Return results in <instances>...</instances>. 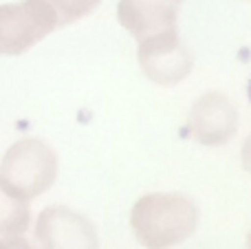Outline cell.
<instances>
[{"instance_id":"obj_10","label":"cell","mask_w":251,"mask_h":249,"mask_svg":"<svg viewBox=\"0 0 251 249\" xmlns=\"http://www.w3.org/2000/svg\"><path fill=\"white\" fill-rule=\"evenodd\" d=\"M0 249H35V247L22 236H2L0 238Z\"/></svg>"},{"instance_id":"obj_5","label":"cell","mask_w":251,"mask_h":249,"mask_svg":"<svg viewBox=\"0 0 251 249\" xmlns=\"http://www.w3.org/2000/svg\"><path fill=\"white\" fill-rule=\"evenodd\" d=\"M35 238L40 249H100L95 225L66 205H51L40 212Z\"/></svg>"},{"instance_id":"obj_14","label":"cell","mask_w":251,"mask_h":249,"mask_svg":"<svg viewBox=\"0 0 251 249\" xmlns=\"http://www.w3.org/2000/svg\"><path fill=\"white\" fill-rule=\"evenodd\" d=\"M172 2H176V4H178V2H183V0H172Z\"/></svg>"},{"instance_id":"obj_4","label":"cell","mask_w":251,"mask_h":249,"mask_svg":"<svg viewBox=\"0 0 251 249\" xmlns=\"http://www.w3.org/2000/svg\"><path fill=\"white\" fill-rule=\"evenodd\" d=\"M137 44L139 66L150 82L159 86H176L192 73L194 57L178 31L154 35Z\"/></svg>"},{"instance_id":"obj_1","label":"cell","mask_w":251,"mask_h":249,"mask_svg":"<svg viewBox=\"0 0 251 249\" xmlns=\"http://www.w3.org/2000/svg\"><path fill=\"white\" fill-rule=\"evenodd\" d=\"M199 227V207L185 194L152 192L130 210V229L141 247L170 249L185 243Z\"/></svg>"},{"instance_id":"obj_11","label":"cell","mask_w":251,"mask_h":249,"mask_svg":"<svg viewBox=\"0 0 251 249\" xmlns=\"http://www.w3.org/2000/svg\"><path fill=\"white\" fill-rule=\"evenodd\" d=\"M240 161H243V168L251 174V135L245 139L243 150H240Z\"/></svg>"},{"instance_id":"obj_3","label":"cell","mask_w":251,"mask_h":249,"mask_svg":"<svg viewBox=\"0 0 251 249\" xmlns=\"http://www.w3.org/2000/svg\"><path fill=\"white\" fill-rule=\"evenodd\" d=\"M55 29V16L40 0L0 4V55H22Z\"/></svg>"},{"instance_id":"obj_9","label":"cell","mask_w":251,"mask_h":249,"mask_svg":"<svg viewBox=\"0 0 251 249\" xmlns=\"http://www.w3.org/2000/svg\"><path fill=\"white\" fill-rule=\"evenodd\" d=\"M40 2L47 4L49 11L55 16L57 26H64L91 16L101 4V0H40Z\"/></svg>"},{"instance_id":"obj_7","label":"cell","mask_w":251,"mask_h":249,"mask_svg":"<svg viewBox=\"0 0 251 249\" xmlns=\"http://www.w3.org/2000/svg\"><path fill=\"white\" fill-rule=\"evenodd\" d=\"M119 25L137 42L178 31V4L172 0H119Z\"/></svg>"},{"instance_id":"obj_12","label":"cell","mask_w":251,"mask_h":249,"mask_svg":"<svg viewBox=\"0 0 251 249\" xmlns=\"http://www.w3.org/2000/svg\"><path fill=\"white\" fill-rule=\"evenodd\" d=\"M247 249H251V229H249V236H247Z\"/></svg>"},{"instance_id":"obj_6","label":"cell","mask_w":251,"mask_h":249,"mask_svg":"<svg viewBox=\"0 0 251 249\" xmlns=\"http://www.w3.org/2000/svg\"><path fill=\"white\" fill-rule=\"evenodd\" d=\"M236 130H238V110L223 93H205L190 108L187 135L205 148H218L229 144Z\"/></svg>"},{"instance_id":"obj_8","label":"cell","mask_w":251,"mask_h":249,"mask_svg":"<svg viewBox=\"0 0 251 249\" xmlns=\"http://www.w3.org/2000/svg\"><path fill=\"white\" fill-rule=\"evenodd\" d=\"M31 210L29 201L16 197L9 188L0 183V238L22 236L29 229Z\"/></svg>"},{"instance_id":"obj_2","label":"cell","mask_w":251,"mask_h":249,"mask_svg":"<svg viewBox=\"0 0 251 249\" xmlns=\"http://www.w3.org/2000/svg\"><path fill=\"white\" fill-rule=\"evenodd\" d=\"M57 152L38 137L9 146L0 161V183L25 201L42 197L57 179Z\"/></svg>"},{"instance_id":"obj_13","label":"cell","mask_w":251,"mask_h":249,"mask_svg":"<svg viewBox=\"0 0 251 249\" xmlns=\"http://www.w3.org/2000/svg\"><path fill=\"white\" fill-rule=\"evenodd\" d=\"M247 95H249V101H251V79H249V88H247Z\"/></svg>"}]
</instances>
